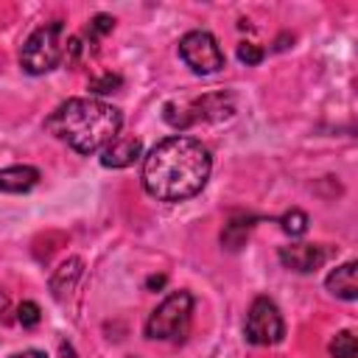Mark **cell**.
<instances>
[{
	"label": "cell",
	"mask_w": 358,
	"mask_h": 358,
	"mask_svg": "<svg viewBox=\"0 0 358 358\" xmlns=\"http://www.w3.org/2000/svg\"><path fill=\"white\" fill-rule=\"evenodd\" d=\"M210 151L193 137L159 140L143 159V187L157 201H185L201 193L210 179Z\"/></svg>",
	"instance_id": "1"
},
{
	"label": "cell",
	"mask_w": 358,
	"mask_h": 358,
	"mask_svg": "<svg viewBox=\"0 0 358 358\" xmlns=\"http://www.w3.org/2000/svg\"><path fill=\"white\" fill-rule=\"evenodd\" d=\"M120 109L98 98H70L59 103L45 120V129L78 154L103 151L120 134Z\"/></svg>",
	"instance_id": "2"
},
{
	"label": "cell",
	"mask_w": 358,
	"mask_h": 358,
	"mask_svg": "<svg viewBox=\"0 0 358 358\" xmlns=\"http://www.w3.org/2000/svg\"><path fill=\"white\" fill-rule=\"evenodd\" d=\"M67 42H64V22L62 20H50L42 22L25 42L20 50V64L25 73L31 76H42L50 73L62 59H64Z\"/></svg>",
	"instance_id": "3"
},
{
	"label": "cell",
	"mask_w": 358,
	"mask_h": 358,
	"mask_svg": "<svg viewBox=\"0 0 358 358\" xmlns=\"http://www.w3.org/2000/svg\"><path fill=\"white\" fill-rule=\"evenodd\" d=\"M232 112H235V101L232 95H224V92H210L193 101H168L162 109L165 120L173 129H187L196 123H215V120L229 117Z\"/></svg>",
	"instance_id": "4"
},
{
	"label": "cell",
	"mask_w": 358,
	"mask_h": 358,
	"mask_svg": "<svg viewBox=\"0 0 358 358\" xmlns=\"http://www.w3.org/2000/svg\"><path fill=\"white\" fill-rule=\"evenodd\" d=\"M193 316V294L190 291H173L171 296H165L148 316L145 322V336L154 341H171V338H182L187 333Z\"/></svg>",
	"instance_id": "5"
},
{
	"label": "cell",
	"mask_w": 358,
	"mask_h": 358,
	"mask_svg": "<svg viewBox=\"0 0 358 358\" xmlns=\"http://www.w3.org/2000/svg\"><path fill=\"white\" fill-rule=\"evenodd\" d=\"M243 333H246V341H249V344H260V347H268V344L282 341V336H285V322H282L280 308H277L268 296H257V299L249 305Z\"/></svg>",
	"instance_id": "6"
},
{
	"label": "cell",
	"mask_w": 358,
	"mask_h": 358,
	"mask_svg": "<svg viewBox=\"0 0 358 358\" xmlns=\"http://www.w3.org/2000/svg\"><path fill=\"white\" fill-rule=\"evenodd\" d=\"M179 56L199 76H213L224 67V50L210 31H187L179 39Z\"/></svg>",
	"instance_id": "7"
},
{
	"label": "cell",
	"mask_w": 358,
	"mask_h": 358,
	"mask_svg": "<svg viewBox=\"0 0 358 358\" xmlns=\"http://www.w3.org/2000/svg\"><path fill=\"white\" fill-rule=\"evenodd\" d=\"M327 257H330V252L322 243H288L280 249V263L291 271H299V274L322 268Z\"/></svg>",
	"instance_id": "8"
},
{
	"label": "cell",
	"mask_w": 358,
	"mask_h": 358,
	"mask_svg": "<svg viewBox=\"0 0 358 358\" xmlns=\"http://www.w3.org/2000/svg\"><path fill=\"white\" fill-rule=\"evenodd\" d=\"M143 151V143L137 137H115L103 151H101V165L103 168H129Z\"/></svg>",
	"instance_id": "9"
},
{
	"label": "cell",
	"mask_w": 358,
	"mask_h": 358,
	"mask_svg": "<svg viewBox=\"0 0 358 358\" xmlns=\"http://www.w3.org/2000/svg\"><path fill=\"white\" fill-rule=\"evenodd\" d=\"M355 268H358V263H355V260H347V263H341L338 268H333V271L327 274V280H324L327 291H330L333 296H338V299L352 302V299L358 296V280H355Z\"/></svg>",
	"instance_id": "10"
},
{
	"label": "cell",
	"mask_w": 358,
	"mask_h": 358,
	"mask_svg": "<svg viewBox=\"0 0 358 358\" xmlns=\"http://www.w3.org/2000/svg\"><path fill=\"white\" fill-rule=\"evenodd\" d=\"M39 182V171L34 165H11L0 168V193H25Z\"/></svg>",
	"instance_id": "11"
},
{
	"label": "cell",
	"mask_w": 358,
	"mask_h": 358,
	"mask_svg": "<svg viewBox=\"0 0 358 358\" xmlns=\"http://www.w3.org/2000/svg\"><path fill=\"white\" fill-rule=\"evenodd\" d=\"M81 271H84V263H81L78 257H70L67 263H62V266L56 268V274L50 277V291H53V296L62 299V296L76 285V280L81 277Z\"/></svg>",
	"instance_id": "12"
},
{
	"label": "cell",
	"mask_w": 358,
	"mask_h": 358,
	"mask_svg": "<svg viewBox=\"0 0 358 358\" xmlns=\"http://www.w3.org/2000/svg\"><path fill=\"white\" fill-rule=\"evenodd\" d=\"M255 218H232L227 227H224V232H221V243L227 246V249H241L243 246V241H246V235H249V229L255 227L252 224Z\"/></svg>",
	"instance_id": "13"
},
{
	"label": "cell",
	"mask_w": 358,
	"mask_h": 358,
	"mask_svg": "<svg viewBox=\"0 0 358 358\" xmlns=\"http://www.w3.org/2000/svg\"><path fill=\"white\" fill-rule=\"evenodd\" d=\"M330 355H333V358H355V355H358L355 333H352V330H341V333H336L333 341H330Z\"/></svg>",
	"instance_id": "14"
},
{
	"label": "cell",
	"mask_w": 358,
	"mask_h": 358,
	"mask_svg": "<svg viewBox=\"0 0 358 358\" xmlns=\"http://www.w3.org/2000/svg\"><path fill=\"white\" fill-rule=\"evenodd\" d=\"M280 227H282V232L291 235V238L305 235V229H308V215H305L302 210H288V213L280 218Z\"/></svg>",
	"instance_id": "15"
},
{
	"label": "cell",
	"mask_w": 358,
	"mask_h": 358,
	"mask_svg": "<svg viewBox=\"0 0 358 358\" xmlns=\"http://www.w3.org/2000/svg\"><path fill=\"white\" fill-rule=\"evenodd\" d=\"M112 28H115V17H109V14H95V17L90 20V25L84 28V34L90 36V42H98V39L106 36Z\"/></svg>",
	"instance_id": "16"
},
{
	"label": "cell",
	"mask_w": 358,
	"mask_h": 358,
	"mask_svg": "<svg viewBox=\"0 0 358 358\" xmlns=\"http://www.w3.org/2000/svg\"><path fill=\"white\" fill-rule=\"evenodd\" d=\"M17 319H20V324H22V327H36V324H39V319H42L39 305H36V302H22V305L17 308Z\"/></svg>",
	"instance_id": "17"
},
{
	"label": "cell",
	"mask_w": 358,
	"mask_h": 358,
	"mask_svg": "<svg viewBox=\"0 0 358 358\" xmlns=\"http://www.w3.org/2000/svg\"><path fill=\"white\" fill-rule=\"evenodd\" d=\"M263 56H266L263 48L255 45V42H241V45H238V59H241L243 64H260Z\"/></svg>",
	"instance_id": "18"
},
{
	"label": "cell",
	"mask_w": 358,
	"mask_h": 358,
	"mask_svg": "<svg viewBox=\"0 0 358 358\" xmlns=\"http://www.w3.org/2000/svg\"><path fill=\"white\" fill-rule=\"evenodd\" d=\"M120 84H123V78H120V76H115V73H103V76H101V78H95L90 87H92V92H101V95H103V92H115Z\"/></svg>",
	"instance_id": "19"
},
{
	"label": "cell",
	"mask_w": 358,
	"mask_h": 358,
	"mask_svg": "<svg viewBox=\"0 0 358 358\" xmlns=\"http://www.w3.org/2000/svg\"><path fill=\"white\" fill-rule=\"evenodd\" d=\"M11 358H48V355L39 352V350H25V352H17V355H11Z\"/></svg>",
	"instance_id": "20"
},
{
	"label": "cell",
	"mask_w": 358,
	"mask_h": 358,
	"mask_svg": "<svg viewBox=\"0 0 358 358\" xmlns=\"http://www.w3.org/2000/svg\"><path fill=\"white\" fill-rule=\"evenodd\" d=\"M145 285H148V288H162V285H165V277H162V274H159V277H148Z\"/></svg>",
	"instance_id": "21"
}]
</instances>
